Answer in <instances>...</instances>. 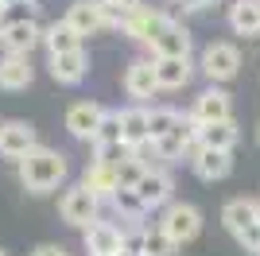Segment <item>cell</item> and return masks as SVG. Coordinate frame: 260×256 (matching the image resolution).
Listing matches in <instances>:
<instances>
[{
    "label": "cell",
    "mask_w": 260,
    "mask_h": 256,
    "mask_svg": "<svg viewBox=\"0 0 260 256\" xmlns=\"http://www.w3.org/2000/svg\"><path fill=\"white\" fill-rule=\"evenodd\" d=\"M16 167H20V182L27 194H51L66 182V155L54 148H43V144L31 155H23Z\"/></svg>",
    "instance_id": "cell-1"
},
{
    "label": "cell",
    "mask_w": 260,
    "mask_h": 256,
    "mask_svg": "<svg viewBox=\"0 0 260 256\" xmlns=\"http://www.w3.org/2000/svg\"><path fill=\"white\" fill-rule=\"evenodd\" d=\"M221 221L249 252H260V202L252 198H229L221 206Z\"/></svg>",
    "instance_id": "cell-2"
},
{
    "label": "cell",
    "mask_w": 260,
    "mask_h": 256,
    "mask_svg": "<svg viewBox=\"0 0 260 256\" xmlns=\"http://www.w3.org/2000/svg\"><path fill=\"white\" fill-rule=\"evenodd\" d=\"M58 213H62L66 225H74V229H86V225L98 221L101 213V198L89 190L86 182H74V186H66L62 198H58Z\"/></svg>",
    "instance_id": "cell-3"
},
{
    "label": "cell",
    "mask_w": 260,
    "mask_h": 256,
    "mask_svg": "<svg viewBox=\"0 0 260 256\" xmlns=\"http://www.w3.org/2000/svg\"><path fill=\"white\" fill-rule=\"evenodd\" d=\"M159 229L171 237L175 245H190V241H198V233H202V210H198V206H190V202H171V206H163Z\"/></svg>",
    "instance_id": "cell-4"
},
{
    "label": "cell",
    "mask_w": 260,
    "mask_h": 256,
    "mask_svg": "<svg viewBox=\"0 0 260 256\" xmlns=\"http://www.w3.org/2000/svg\"><path fill=\"white\" fill-rule=\"evenodd\" d=\"M198 70L210 78V85H225V82H233V78L241 74V51L233 47V43L217 39V43H210L206 51H202Z\"/></svg>",
    "instance_id": "cell-5"
},
{
    "label": "cell",
    "mask_w": 260,
    "mask_h": 256,
    "mask_svg": "<svg viewBox=\"0 0 260 256\" xmlns=\"http://www.w3.org/2000/svg\"><path fill=\"white\" fill-rule=\"evenodd\" d=\"M39 148V132H35L31 120H4L0 124V159H16L20 163L23 155H31Z\"/></svg>",
    "instance_id": "cell-6"
},
{
    "label": "cell",
    "mask_w": 260,
    "mask_h": 256,
    "mask_svg": "<svg viewBox=\"0 0 260 256\" xmlns=\"http://www.w3.org/2000/svg\"><path fill=\"white\" fill-rule=\"evenodd\" d=\"M82 245H86L89 256H120L124 248H128V233H124L120 225L101 221V217H98L93 225L82 229Z\"/></svg>",
    "instance_id": "cell-7"
},
{
    "label": "cell",
    "mask_w": 260,
    "mask_h": 256,
    "mask_svg": "<svg viewBox=\"0 0 260 256\" xmlns=\"http://www.w3.org/2000/svg\"><path fill=\"white\" fill-rule=\"evenodd\" d=\"M171 20H175V16H171L167 8H148V4H144V8L132 12V20L124 23L120 31L128 35L132 43H140V47H152V43L159 39V31H163Z\"/></svg>",
    "instance_id": "cell-8"
},
{
    "label": "cell",
    "mask_w": 260,
    "mask_h": 256,
    "mask_svg": "<svg viewBox=\"0 0 260 256\" xmlns=\"http://www.w3.org/2000/svg\"><path fill=\"white\" fill-rule=\"evenodd\" d=\"M124 93L132 97V101H148V97L163 93L159 89V74H155V58L148 54V58H132L128 66H124Z\"/></svg>",
    "instance_id": "cell-9"
},
{
    "label": "cell",
    "mask_w": 260,
    "mask_h": 256,
    "mask_svg": "<svg viewBox=\"0 0 260 256\" xmlns=\"http://www.w3.org/2000/svg\"><path fill=\"white\" fill-rule=\"evenodd\" d=\"M190 117L198 124H214V120H233V97L225 85H206L190 105Z\"/></svg>",
    "instance_id": "cell-10"
},
{
    "label": "cell",
    "mask_w": 260,
    "mask_h": 256,
    "mask_svg": "<svg viewBox=\"0 0 260 256\" xmlns=\"http://www.w3.org/2000/svg\"><path fill=\"white\" fill-rule=\"evenodd\" d=\"M105 113H109V109L101 105V101H74V105L66 109V132H70L74 140L93 144V136H98Z\"/></svg>",
    "instance_id": "cell-11"
},
{
    "label": "cell",
    "mask_w": 260,
    "mask_h": 256,
    "mask_svg": "<svg viewBox=\"0 0 260 256\" xmlns=\"http://www.w3.org/2000/svg\"><path fill=\"white\" fill-rule=\"evenodd\" d=\"M190 47H194L190 27H186L183 20H171V23L159 31V39L148 47V54H152V58H186V54H190Z\"/></svg>",
    "instance_id": "cell-12"
},
{
    "label": "cell",
    "mask_w": 260,
    "mask_h": 256,
    "mask_svg": "<svg viewBox=\"0 0 260 256\" xmlns=\"http://www.w3.org/2000/svg\"><path fill=\"white\" fill-rule=\"evenodd\" d=\"M47 70H51V78L58 85L86 82V74H89V54H86V47H82V51H66V54H47Z\"/></svg>",
    "instance_id": "cell-13"
},
{
    "label": "cell",
    "mask_w": 260,
    "mask_h": 256,
    "mask_svg": "<svg viewBox=\"0 0 260 256\" xmlns=\"http://www.w3.org/2000/svg\"><path fill=\"white\" fill-rule=\"evenodd\" d=\"M190 171L202 182H221L233 171V151H217V148H202L198 144V151L190 155Z\"/></svg>",
    "instance_id": "cell-14"
},
{
    "label": "cell",
    "mask_w": 260,
    "mask_h": 256,
    "mask_svg": "<svg viewBox=\"0 0 260 256\" xmlns=\"http://www.w3.org/2000/svg\"><path fill=\"white\" fill-rule=\"evenodd\" d=\"M132 190L140 194V202L148 206V210H163V206H171L175 182H171V175H167V167H159V171H144V179L136 182Z\"/></svg>",
    "instance_id": "cell-15"
},
{
    "label": "cell",
    "mask_w": 260,
    "mask_h": 256,
    "mask_svg": "<svg viewBox=\"0 0 260 256\" xmlns=\"http://www.w3.org/2000/svg\"><path fill=\"white\" fill-rule=\"evenodd\" d=\"M39 43H43V27L35 23V16L0 31V47H4V54H31Z\"/></svg>",
    "instance_id": "cell-16"
},
{
    "label": "cell",
    "mask_w": 260,
    "mask_h": 256,
    "mask_svg": "<svg viewBox=\"0 0 260 256\" xmlns=\"http://www.w3.org/2000/svg\"><path fill=\"white\" fill-rule=\"evenodd\" d=\"M35 82V66L31 54H4L0 58V89L4 93H20Z\"/></svg>",
    "instance_id": "cell-17"
},
{
    "label": "cell",
    "mask_w": 260,
    "mask_h": 256,
    "mask_svg": "<svg viewBox=\"0 0 260 256\" xmlns=\"http://www.w3.org/2000/svg\"><path fill=\"white\" fill-rule=\"evenodd\" d=\"M82 182H86L89 190L98 194L101 202H113V198H117V190H120V175H117V167H113V163H101V159H89V163H86V171H82Z\"/></svg>",
    "instance_id": "cell-18"
},
{
    "label": "cell",
    "mask_w": 260,
    "mask_h": 256,
    "mask_svg": "<svg viewBox=\"0 0 260 256\" xmlns=\"http://www.w3.org/2000/svg\"><path fill=\"white\" fill-rule=\"evenodd\" d=\"M62 20L70 23L82 39H86V35H98V31H105V27H109L105 16H101V8H98V0H70V8H66Z\"/></svg>",
    "instance_id": "cell-19"
},
{
    "label": "cell",
    "mask_w": 260,
    "mask_h": 256,
    "mask_svg": "<svg viewBox=\"0 0 260 256\" xmlns=\"http://www.w3.org/2000/svg\"><path fill=\"white\" fill-rule=\"evenodd\" d=\"M225 23L233 35H260V0H233L225 8Z\"/></svg>",
    "instance_id": "cell-20"
},
{
    "label": "cell",
    "mask_w": 260,
    "mask_h": 256,
    "mask_svg": "<svg viewBox=\"0 0 260 256\" xmlns=\"http://www.w3.org/2000/svg\"><path fill=\"white\" fill-rule=\"evenodd\" d=\"M198 62L186 54V58H155V74H159V89H183L190 85Z\"/></svg>",
    "instance_id": "cell-21"
},
{
    "label": "cell",
    "mask_w": 260,
    "mask_h": 256,
    "mask_svg": "<svg viewBox=\"0 0 260 256\" xmlns=\"http://www.w3.org/2000/svg\"><path fill=\"white\" fill-rule=\"evenodd\" d=\"M241 140L237 120H214V124H198V144L202 148H217V151H233Z\"/></svg>",
    "instance_id": "cell-22"
},
{
    "label": "cell",
    "mask_w": 260,
    "mask_h": 256,
    "mask_svg": "<svg viewBox=\"0 0 260 256\" xmlns=\"http://www.w3.org/2000/svg\"><path fill=\"white\" fill-rule=\"evenodd\" d=\"M120 128H124V144H144V140H152V124H148V105L140 101H132L128 109H120Z\"/></svg>",
    "instance_id": "cell-23"
},
{
    "label": "cell",
    "mask_w": 260,
    "mask_h": 256,
    "mask_svg": "<svg viewBox=\"0 0 260 256\" xmlns=\"http://www.w3.org/2000/svg\"><path fill=\"white\" fill-rule=\"evenodd\" d=\"M43 47L47 54H66V51H82V35L70 27L66 20H54L51 27H43Z\"/></svg>",
    "instance_id": "cell-24"
},
{
    "label": "cell",
    "mask_w": 260,
    "mask_h": 256,
    "mask_svg": "<svg viewBox=\"0 0 260 256\" xmlns=\"http://www.w3.org/2000/svg\"><path fill=\"white\" fill-rule=\"evenodd\" d=\"M136 248H140V256H179V248H183V245H175L171 237L155 225V229H140Z\"/></svg>",
    "instance_id": "cell-25"
},
{
    "label": "cell",
    "mask_w": 260,
    "mask_h": 256,
    "mask_svg": "<svg viewBox=\"0 0 260 256\" xmlns=\"http://www.w3.org/2000/svg\"><path fill=\"white\" fill-rule=\"evenodd\" d=\"M113 210H117L120 221H140L144 213H148V206L140 202V194L132 190V186H120L117 198H113Z\"/></svg>",
    "instance_id": "cell-26"
},
{
    "label": "cell",
    "mask_w": 260,
    "mask_h": 256,
    "mask_svg": "<svg viewBox=\"0 0 260 256\" xmlns=\"http://www.w3.org/2000/svg\"><path fill=\"white\" fill-rule=\"evenodd\" d=\"M183 120V113L179 109H171V105H152L148 109V124H152V140H159V136H167L175 124Z\"/></svg>",
    "instance_id": "cell-27"
},
{
    "label": "cell",
    "mask_w": 260,
    "mask_h": 256,
    "mask_svg": "<svg viewBox=\"0 0 260 256\" xmlns=\"http://www.w3.org/2000/svg\"><path fill=\"white\" fill-rule=\"evenodd\" d=\"M124 140V128H120V109H109L105 120H101L98 136H93V148H105V144H120Z\"/></svg>",
    "instance_id": "cell-28"
},
{
    "label": "cell",
    "mask_w": 260,
    "mask_h": 256,
    "mask_svg": "<svg viewBox=\"0 0 260 256\" xmlns=\"http://www.w3.org/2000/svg\"><path fill=\"white\" fill-rule=\"evenodd\" d=\"M93 151H98L101 163H113V167H120L124 159H132V155H136V148H132V144H124V140H120V144H105V148H93Z\"/></svg>",
    "instance_id": "cell-29"
},
{
    "label": "cell",
    "mask_w": 260,
    "mask_h": 256,
    "mask_svg": "<svg viewBox=\"0 0 260 256\" xmlns=\"http://www.w3.org/2000/svg\"><path fill=\"white\" fill-rule=\"evenodd\" d=\"M175 8H183V12H206L214 8V4H221V0H171Z\"/></svg>",
    "instance_id": "cell-30"
},
{
    "label": "cell",
    "mask_w": 260,
    "mask_h": 256,
    "mask_svg": "<svg viewBox=\"0 0 260 256\" xmlns=\"http://www.w3.org/2000/svg\"><path fill=\"white\" fill-rule=\"evenodd\" d=\"M31 256H70V252H66L62 245H51V241H47V245H35Z\"/></svg>",
    "instance_id": "cell-31"
},
{
    "label": "cell",
    "mask_w": 260,
    "mask_h": 256,
    "mask_svg": "<svg viewBox=\"0 0 260 256\" xmlns=\"http://www.w3.org/2000/svg\"><path fill=\"white\" fill-rule=\"evenodd\" d=\"M0 4H12V0H0Z\"/></svg>",
    "instance_id": "cell-32"
},
{
    "label": "cell",
    "mask_w": 260,
    "mask_h": 256,
    "mask_svg": "<svg viewBox=\"0 0 260 256\" xmlns=\"http://www.w3.org/2000/svg\"><path fill=\"white\" fill-rule=\"evenodd\" d=\"M0 256H8V252H4V248H0Z\"/></svg>",
    "instance_id": "cell-33"
},
{
    "label": "cell",
    "mask_w": 260,
    "mask_h": 256,
    "mask_svg": "<svg viewBox=\"0 0 260 256\" xmlns=\"http://www.w3.org/2000/svg\"><path fill=\"white\" fill-rule=\"evenodd\" d=\"M256 140H260V128H256Z\"/></svg>",
    "instance_id": "cell-34"
},
{
    "label": "cell",
    "mask_w": 260,
    "mask_h": 256,
    "mask_svg": "<svg viewBox=\"0 0 260 256\" xmlns=\"http://www.w3.org/2000/svg\"><path fill=\"white\" fill-rule=\"evenodd\" d=\"M256 256H260V252H256Z\"/></svg>",
    "instance_id": "cell-35"
}]
</instances>
